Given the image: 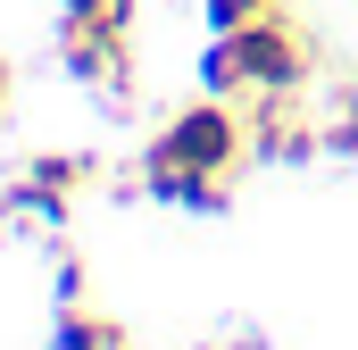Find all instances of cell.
Returning a JSON list of instances; mask_svg holds the SVG:
<instances>
[{"label":"cell","instance_id":"cell-1","mask_svg":"<svg viewBox=\"0 0 358 350\" xmlns=\"http://www.w3.org/2000/svg\"><path fill=\"white\" fill-rule=\"evenodd\" d=\"M200 84L234 92V100H250V92H308L317 84V42H308L283 8H275V17H250V25H234V34L208 42Z\"/></svg>","mask_w":358,"mask_h":350},{"label":"cell","instance_id":"cell-4","mask_svg":"<svg viewBox=\"0 0 358 350\" xmlns=\"http://www.w3.org/2000/svg\"><path fill=\"white\" fill-rule=\"evenodd\" d=\"M100 159L92 150H34V159H17V175H8V217H34V225H67V209L84 200L92 183H100Z\"/></svg>","mask_w":358,"mask_h":350},{"label":"cell","instance_id":"cell-6","mask_svg":"<svg viewBox=\"0 0 358 350\" xmlns=\"http://www.w3.org/2000/svg\"><path fill=\"white\" fill-rule=\"evenodd\" d=\"M142 192L167 200V209H192V217H217L234 200V175H192V167H150L142 159Z\"/></svg>","mask_w":358,"mask_h":350},{"label":"cell","instance_id":"cell-10","mask_svg":"<svg viewBox=\"0 0 358 350\" xmlns=\"http://www.w3.org/2000/svg\"><path fill=\"white\" fill-rule=\"evenodd\" d=\"M59 300H92V275H84V259H76V251H59Z\"/></svg>","mask_w":358,"mask_h":350},{"label":"cell","instance_id":"cell-13","mask_svg":"<svg viewBox=\"0 0 358 350\" xmlns=\"http://www.w3.org/2000/svg\"><path fill=\"white\" fill-rule=\"evenodd\" d=\"M200 350H217V342H200Z\"/></svg>","mask_w":358,"mask_h":350},{"label":"cell","instance_id":"cell-2","mask_svg":"<svg viewBox=\"0 0 358 350\" xmlns=\"http://www.w3.org/2000/svg\"><path fill=\"white\" fill-rule=\"evenodd\" d=\"M59 59L108 108L134 100V0H59Z\"/></svg>","mask_w":358,"mask_h":350},{"label":"cell","instance_id":"cell-5","mask_svg":"<svg viewBox=\"0 0 358 350\" xmlns=\"http://www.w3.org/2000/svg\"><path fill=\"white\" fill-rule=\"evenodd\" d=\"M250 159H275V167H308L325 150V125L308 108V92H250Z\"/></svg>","mask_w":358,"mask_h":350},{"label":"cell","instance_id":"cell-11","mask_svg":"<svg viewBox=\"0 0 358 350\" xmlns=\"http://www.w3.org/2000/svg\"><path fill=\"white\" fill-rule=\"evenodd\" d=\"M8 92H17V76H8V59H0V117H8Z\"/></svg>","mask_w":358,"mask_h":350},{"label":"cell","instance_id":"cell-12","mask_svg":"<svg viewBox=\"0 0 358 350\" xmlns=\"http://www.w3.org/2000/svg\"><path fill=\"white\" fill-rule=\"evenodd\" d=\"M0 217H8V200H0Z\"/></svg>","mask_w":358,"mask_h":350},{"label":"cell","instance_id":"cell-7","mask_svg":"<svg viewBox=\"0 0 358 350\" xmlns=\"http://www.w3.org/2000/svg\"><path fill=\"white\" fill-rule=\"evenodd\" d=\"M50 350H134V334H125L108 309H92V300H59V317H50Z\"/></svg>","mask_w":358,"mask_h":350},{"label":"cell","instance_id":"cell-9","mask_svg":"<svg viewBox=\"0 0 358 350\" xmlns=\"http://www.w3.org/2000/svg\"><path fill=\"white\" fill-rule=\"evenodd\" d=\"M200 8H208V25H217V34H234V25H250V17H275L283 0H200Z\"/></svg>","mask_w":358,"mask_h":350},{"label":"cell","instance_id":"cell-8","mask_svg":"<svg viewBox=\"0 0 358 350\" xmlns=\"http://www.w3.org/2000/svg\"><path fill=\"white\" fill-rule=\"evenodd\" d=\"M317 125H325V150H334V159H358V76H325Z\"/></svg>","mask_w":358,"mask_h":350},{"label":"cell","instance_id":"cell-3","mask_svg":"<svg viewBox=\"0 0 358 350\" xmlns=\"http://www.w3.org/2000/svg\"><path fill=\"white\" fill-rule=\"evenodd\" d=\"M142 159L150 167H192V175H234L250 159V108L234 92H200V100L167 108V125L142 142Z\"/></svg>","mask_w":358,"mask_h":350}]
</instances>
